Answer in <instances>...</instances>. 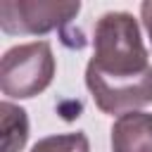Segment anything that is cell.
I'll return each mask as SVG.
<instances>
[{"mask_svg": "<svg viewBox=\"0 0 152 152\" xmlns=\"http://www.w3.org/2000/svg\"><path fill=\"white\" fill-rule=\"evenodd\" d=\"M147 57L133 14L104 12L95 21L86 86L100 112L121 116L152 102V64Z\"/></svg>", "mask_w": 152, "mask_h": 152, "instance_id": "cell-1", "label": "cell"}, {"mask_svg": "<svg viewBox=\"0 0 152 152\" xmlns=\"http://www.w3.org/2000/svg\"><path fill=\"white\" fill-rule=\"evenodd\" d=\"M112 152H152V114H121L112 124Z\"/></svg>", "mask_w": 152, "mask_h": 152, "instance_id": "cell-4", "label": "cell"}, {"mask_svg": "<svg viewBox=\"0 0 152 152\" xmlns=\"http://www.w3.org/2000/svg\"><path fill=\"white\" fill-rule=\"evenodd\" d=\"M140 19H142V26L150 36V43H152V0H145L140 2Z\"/></svg>", "mask_w": 152, "mask_h": 152, "instance_id": "cell-7", "label": "cell"}, {"mask_svg": "<svg viewBox=\"0 0 152 152\" xmlns=\"http://www.w3.org/2000/svg\"><path fill=\"white\" fill-rule=\"evenodd\" d=\"M55 69L57 64L48 40L14 45L0 59V90L14 100L36 97L52 83Z\"/></svg>", "mask_w": 152, "mask_h": 152, "instance_id": "cell-2", "label": "cell"}, {"mask_svg": "<svg viewBox=\"0 0 152 152\" xmlns=\"http://www.w3.org/2000/svg\"><path fill=\"white\" fill-rule=\"evenodd\" d=\"M81 12V2H45V0H2L0 28L7 36H45L62 28Z\"/></svg>", "mask_w": 152, "mask_h": 152, "instance_id": "cell-3", "label": "cell"}, {"mask_svg": "<svg viewBox=\"0 0 152 152\" xmlns=\"http://www.w3.org/2000/svg\"><path fill=\"white\" fill-rule=\"evenodd\" d=\"M31 152H90V142H88V135L83 131L57 133V135L40 138L31 147Z\"/></svg>", "mask_w": 152, "mask_h": 152, "instance_id": "cell-6", "label": "cell"}, {"mask_svg": "<svg viewBox=\"0 0 152 152\" xmlns=\"http://www.w3.org/2000/svg\"><path fill=\"white\" fill-rule=\"evenodd\" d=\"M0 128H2V152H21L28 140L26 109L12 104L10 100L0 102Z\"/></svg>", "mask_w": 152, "mask_h": 152, "instance_id": "cell-5", "label": "cell"}]
</instances>
